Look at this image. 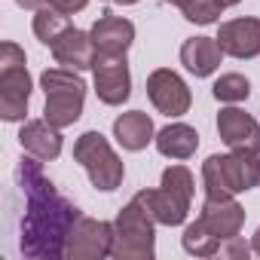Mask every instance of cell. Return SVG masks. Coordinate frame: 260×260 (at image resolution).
<instances>
[{
  "label": "cell",
  "mask_w": 260,
  "mask_h": 260,
  "mask_svg": "<svg viewBox=\"0 0 260 260\" xmlns=\"http://www.w3.org/2000/svg\"><path fill=\"white\" fill-rule=\"evenodd\" d=\"M104 4H122V7H132V4H138V0H104Z\"/></svg>",
  "instance_id": "f1b7e54d"
},
{
  "label": "cell",
  "mask_w": 260,
  "mask_h": 260,
  "mask_svg": "<svg viewBox=\"0 0 260 260\" xmlns=\"http://www.w3.org/2000/svg\"><path fill=\"white\" fill-rule=\"evenodd\" d=\"M220 58H223V49L217 37H190L181 43V64L193 77H211L220 68Z\"/></svg>",
  "instance_id": "ac0fdd59"
},
{
  "label": "cell",
  "mask_w": 260,
  "mask_h": 260,
  "mask_svg": "<svg viewBox=\"0 0 260 260\" xmlns=\"http://www.w3.org/2000/svg\"><path fill=\"white\" fill-rule=\"evenodd\" d=\"M257 159H260V150H257Z\"/></svg>",
  "instance_id": "1f68e13d"
},
{
  "label": "cell",
  "mask_w": 260,
  "mask_h": 260,
  "mask_svg": "<svg viewBox=\"0 0 260 260\" xmlns=\"http://www.w3.org/2000/svg\"><path fill=\"white\" fill-rule=\"evenodd\" d=\"M211 92H214V98L220 104H239V101H245L251 95V83L242 74H223V77L214 80Z\"/></svg>",
  "instance_id": "7402d4cb"
},
{
  "label": "cell",
  "mask_w": 260,
  "mask_h": 260,
  "mask_svg": "<svg viewBox=\"0 0 260 260\" xmlns=\"http://www.w3.org/2000/svg\"><path fill=\"white\" fill-rule=\"evenodd\" d=\"M166 4H175V7H184V4H187V0H166Z\"/></svg>",
  "instance_id": "4dcf8cb0"
},
{
  "label": "cell",
  "mask_w": 260,
  "mask_h": 260,
  "mask_svg": "<svg viewBox=\"0 0 260 260\" xmlns=\"http://www.w3.org/2000/svg\"><path fill=\"white\" fill-rule=\"evenodd\" d=\"M16 178L25 193V217L19 236L22 254L31 260H61L68 236L74 223L83 217L80 208L52 187V181L43 175V159L31 153L22 156Z\"/></svg>",
  "instance_id": "6da1fadb"
},
{
  "label": "cell",
  "mask_w": 260,
  "mask_h": 260,
  "mask_svg": "<svg viewBox=\"0 0 260 260\" xmlns=\"http://www.w3.org/2000/svg\"><path fill=\"white\" fill-rule=\"evenodd\" d=\"M19 144L25 153L52 162L61 153V128H55L49 119H28L19 132Z\"/></svg>",
  "instance_id": "9a60e30c"
},
{
  "label": "cell",
  "mask_w": 260,
  "mask_h": 260,
  "mask_svg": "<svg viewBox=\"0 0 260 260\" xmlns=\"http://www.w3.org/2000/svg\"><path fill=\"white\" fill-rule=\"evenodd\" d=\"M68 28H71V16L58 13L55 7H43V10L34 13V34H37V40L46 43V46H52Z\"/></svg>",
  "instance_id": "44dd1931"
},
{
  "label": "cell",
  "mask_w": 260,
  "mask_h": 260,
  "mask_svg": "<svg viewBox=\"0 0 260 260\" xmlns=\"http://www.w3.org/2000/svg\"><path fill=\"white\" fill-rule=\"evenodd\" d=\"M217 135L230 150H260V122L239 107L217 113Z\"/></svg>",
  "instance_id": "8fae6325"
},
{
  "label": "cell",
  "mask_w": 260,
  "mask_h": 260,
  "mask_svg": "<svg viewBox=\"0 0 260 260\" xmlns=\"http://www.w3.org/2000/svg\"><path fill=\"white\" fill-rule=\"evenodd\" d=\"M113 223L107 220H95V217H80L68 236V248L64 257L71 260H101L110 257L113 248Z\"/></svg>",
  "instance_id": "52a82bcc"
},
{
  "label": "cell",
  "mask_w": 260,
  "mask_h": 260,
  "mask_svg": "<svg viewBox=\"0 0 260 260\" xmlns=\"http://www.w3.org/2000/svg\"><path fill=\"white\" fill-rule=\"evenodd\" d=\"M49 7H55L64 16H74V13H80V10L89 7V0H49Z\"/></svg>",
  "instance_id": "484cf974"
},
{
  "label": "cell",
  "mask_w": 260,
  "mask_h": 260,
  "mask_svg": "<svg viewBox=\"0 0 260 260\" xmlns=\"http://www.w3.org/2000/svg\"><path fill=\"white\" fill-rule=\"evenodd\" d=\"M202 187L208 199H230L245 190L260 187V159L257 150L214 153L202 162Z\"/></svg>",
  "instance_id": "7a4b0ae2"
},
{
  "label": "cell",
  "mask_w": 260,
  "mask_h": 260,
  "mask_svg": "<svg viewBox=\"0 0 260 260\" xmlns=\"http://www.w3.org/2000/svg\"><path fill=\"white\" fill-rule=\"evenodd\" d=\"M162 187H169V190H175L178 196H184V199H190L193 202V190H196V181H193V175H190V169L187 166H169L166 172H162V181H159Z\"/></svg>",
  "instance_id": "cb8c5ba5"
},
{
  "label": "cell",
  "mask_w": 260,
  "mask_h": 260,
  "mask_svg": "<svg viewBox=\"0 0 260 260\" xmlns=\"http://www.w3.org/2000/svg\"><path fill=\"white\" fill-rule=\"evenodd\" d=\"M31 101V74L25 64L0 68V116L7 122H22Z\"/></svg>",
  "instance_id": "9c48e42d"
},
{
  "label": "cell",
  "mask_w": 260,
  "mask_h": 260,
  "mask_svg": "<svg viewBox=\"0 0 260 260\" xmlns=\"http://www.w3.org/2000/svg\"><path fill=\"white\" fill-rule=\"evenodd\" d=\"M113 138L119 141L122 150H144L150 141H156V128H153V119L144 113V110H128V113H119L113 119Z\"/></svg>",
  "instance_id": "e0dca14e"
},
{
  "label": "cell",
  "mask_w": 260,
  "mask_h": 260,
  "mask_svg": "<svg viewBox=\"0 0 260 260\" xmlns=\"http://www.w3.org/2000/svg\"><path fill=\"white\" fill-rule=\"evenodd\" d=\"M217 43L223 55L230 58H257L260 55V19L245 16V19H230L217 31Z\"/></svg>",
  "instance_id": "30bf717a"
},
{
  "label": "cell",
  "mask_w": 260,
  "mask_h": 260,
  "mask_svg": "<svg viewBox=\"0 0 260 260\" xmlns=\"http://www.w3.org/2000/svg\"><path fill=\"white\" fill-rule=\"evenodd\" d=\"M251 251H254V254L260 257V226H257V233L251 236Z\"/></svg>",
  "instance_id": "83f0119b"
},
{
  "label": "cell",
  "mask_w": 260,
  "mask_h": 260,
  "mask_svg": "<svg viewBox=\"0 0 260 260\" xmlns=\"http://www.w3.org/2000/svg\"><path fill=\"white\" fill-rule=\"evenodd\" d=\"M220 254L223 257H248L251 254V245L242 239V236H233V239H223V245H220Z\"/></svg>",
  "instance_id": "d4e9b609"
},
{
  "label": "cell",
  "mask_w": 260,
  "mask_h": 260,
  "mask_svg": "<svg viewBox=\"0 0 260 260\" xmlns=\"http://www.w3.org/2000/svg\"><path fill=\"white\" fill-rule=\"evenodd\" d=\"M147 98L150 104L166 113V116H184L193 104V95H190V86L184 83L181 74L169 71V68H156L150 77H147Z\"/></svg>",
  "instance_id": "ba28073f"
},
{
  "label": "cell",
  "mask_w": 260,
  "mask_h": 260,
  "mask_svg": "<svg viewBox=\"0 0 260 260\" xmlns=\"http://www.w3.org/2000/svg\"><path fill=\"white\" fill-rule=\"evenodd\" d=\"M181 245H184V251L193 254V257H214V254H220L223 239L214 236V233L202 223V217H196L193 223H187V230H184V236H181Z\"/></svg>",
  "instance_id": "ffe728a7"
},
{
  "label": "cell",
  "mask_w": 260,
  "mask_h": 260,
  "mask_svg": "<svg viewBox=\"0 0 260 260\" xmlns=\"http://www.w3.org/2000/svg\"><path fill=\"white\" fill-rule=\"evenodd\" d=\"M92 77H95V95L107 107H119L132 95V74H128L125 55H101L98 52L95 64H92Z\"/></svg>",
  "instance_id": "8992f818"
},
{
  "label": "cell",
  "mask_w": 260,
  "mask_h": 260,
  "mask_svg": "<svg viewBox=\"0 0 260 260\" xmlns=\"http://www.w3.org/2000/svg\"><path fill=\"white\" fill-rule=\"evenodd\" d=\"M19 7H22V10H31V13H37V10L49 7V0H19Z\"/></svg>",
  "instance_id": "4316f807"
},
{
  "label": "cell",
  "mask_w": 260,
  "mask_h": 260,
  "mask_svg": "<svg viewBox=\"0 0 260 260\" xmlns=\"http://www.w3.org/2000/svg\"><path fill=\"white\" fill-rule=\"evenodd\" d=\"M156 220L132 199L113 220V260H153L156 254Z\"/></svg>",
  "instance_id": "277c9868"
},
{
  "label": "cell",
  "mask_w": 260,
  "mask_h": 260,
  "mask_svg": "<svg viewBox=\"0 0 260 260\" xmlns=\"http://www.w3.org/2000/svg\"><path fill=\"white\" fill-rule=\"evenodd\" d=\"M199 217H202V223H205L214 236H220V239H233V236L242 233L245 208L236 202V196H230V199H208V196H205Z\"/></svg>",
  "instance_id": "2e32d148"
},
{
  "label": "cell",
  "mask_w": 260,
  "mask_h": 260,
  "mask_svg": "<svg viewBox=\"0 0 260 260\" xmlns=\"http://www.w3.org/2000/svg\"><path fill=\"white\" fill-rule=\"evenodd\" d=\"M49 49H52L55 64L71 68V71H92L95 55H98V49L92 43V34H86L80 28H68Z\"/></svg>",
  "instance_id": "4fadbf2b"
},
{
  "label": "cell",
  "mask_w": 260,
  "mask_h": 260,
  "mask_svg": "<svg viewBox=\"0 0 260 260\" xmlns=\"http://www.w3.org/2000/svg\"><path fill=\"white\" fill-rule=\"evenodd\" d=\"M40 89L46 92L43 119H49L55 128H68L83 116L86 101V83L80 71L71 68H49L40 74Z\"/></svg>",
  "instance_id": "3957f363"
},
{
  "label": "cell",
  "mask_w": 260,
  "mask_h": 260,
  "mask_svg": "<svg viewBox=\"0 0 260 260\" xmlns=\"http://www.w3.org/2000/svg\"><path fill=\"white\" fill-rule=\"evenodd\" d=\"M223 10L226 7L220 4V0H187V4L181 7L184 19L193 22V25H214Z\"/></svg>",
  "instance_id": "603a6c76"
},
{
  "label": "cell",
  "mask_w": 260,
  "mask_h": 260,
  "mask_svg": "<svg viewBox=\"0 0 260 260\" xmlns=\"http://www.w3.org/2000/svg\"><path fill=\"white\" fill-rule=\"evenodd\" d=\"M74 159L86 169L92 187L101 190V193H113L125 178L122 159L113 153L110 141L101 132H83L74 144Z\"/></svg>",
  "instance_id": "5b68a950"
},
{
  "label": "cell",
  "mask_w": 260,
  "mask_h": 260,
  "mask_svg": "<svg viewBox=\"0 0 260 260\" xmlns=\"http://www.w3.org/2000/svg\"><path fill=\"white\" fill-rule=\"evenodd\" d=\"M223 7H236V4H242V0H220Z\"/></svg>",
  "instance_id": "f546056e"
},
{
  "label": "cell",
  "mask_w": 260,
  "mask_h": 260,
  "mask_svg": "<svg viewBox=\"0 0 260 260\" xmlns=\"http://www.w3.org/2000/svg\"><path fill=\"white\" fill-rule=\"evenodd\" d=\"M89 34H92V43L101 55H125L128 46L135 43V25L122 16H110V13H104L92 25Z\"/></svg>",
  "instance_id": "5bb4252c"
},
{
  "label": "cell",
  "mask_w": 260,
  "mask_h": 260,
  "mask_svg": "<svg viewBox=\"0 0 260 260\" xmlns=\"http://www.w3.org/2000/svg\"><path fill=\"white\" fill-rule=\"evenodd\" d=\"M199 147V132L187 122H172L156 132V150L166 159H190Z\"/></svg>",
  "instance_id": "d6986e66"
},
{
  "label": "cell",
  "mask_w": 260,
  "mask_h": 260,
  "mask_svg": "<svg viewBox=\"0 0 260 260\" xmlns=\"http://www.w3.org/2000/svg\"><path fill=\"white\" fill-rule=\"evenodd\" d=\"M135 202L159 223V226H181L190 214V199L178 196L169 187H156V190H141L135 193Z\"/></svg>",
  "instance_id": "7c38bea8"
}]
</instances>
